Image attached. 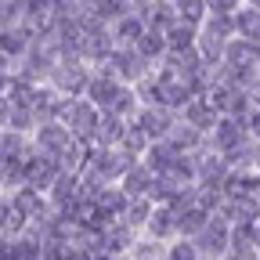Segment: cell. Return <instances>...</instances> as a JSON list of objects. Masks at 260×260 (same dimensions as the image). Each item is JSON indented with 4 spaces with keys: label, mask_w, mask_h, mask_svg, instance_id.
Masks as SVG:
<instances>
[{
    "label": "cell",
    "mask_w": 260,
    "mask_h": 260,
    "mask_svg": "<svg viewBox=\"0 0 260 260\" xmlns=\"http://www.w3.org/2000/svg\"><path fill=\"white\" fill-rule=\"evenodd\" d=\"M138 94H141V102L145 105H159V109H170V112H181L188 102H191V87H188V80H181L177 73H170V69H159L148 76V80H141L138 87H134Z\"/></svg>",
    "instance_id": "obj_1"
},
{
    "label": "cell",
    "mask_w": 260,
    "mask_h": 260,
    "mask_svg": "<svg viewBox=\"0 0 260 260\" xmlns=\"http://www.w3.org/2000/svg\"><path fill=\"white\" fill-rule=\"evenodd\" d=\"M58 123L69 126L76 141L94 145V130H98V123H102V109L90 105L87 98H65V102H61V112H58Z\"/></svg>",
    "instance_id": "obj_2"
},
{
    "label": "cell",
    "mask_w": 260,
    "mask_h": 260,
    "mask_svg": "<svg viewBox=\"0 0 260 260\" xmlns=\"http://www.w3.org/2000/svg\"><path fill=\"white\" fill-rule=\"evenodd\" d=\"M73 148H76V138H73V130L61 126V123H44V126L32 130V152L54 159L58 167H61V159L69 155Z\"/></svg>",
    "instance_id": "obj_3"
},
{
    "label": "cell",
    "mask_w": 260,
    "mask_h": 260,
    "mask_svg": "<svg viewBox=\"0 0 260 260\" xmlns=\"http://www.w3.org/2000/svg\"><path fill=\"white\" fill-rule=\"evenodd\" d=\"M105 65H109V69H112L126 87H138L141 80H148V76L155 73V65H152V61H145L134 47H116V51H112V58H109Z\"/></svg>",
    "instance_id": "obj_4"
},
{
    "label": "cell",
    "mask_w": 260,
    "mask_h": 260,
    "mask_svg": "<svg viewBox=\"0 0 260 260\" xmlns=\"http://www.w3.org/2000/svg\"><path fill=\"white\" fill-rule=\"evenodd\" d=\"M90 76H94V69L87 61H58V69L51 76V87L58 94H65V98H83Z\"/></svg>",
    "instance_id": "obj_5"
},
{
    "label": "cell",
    "mask_w": 260,
    "mask_h": 260,
    "mask_svg": "<svg viewBox=\"0 0 260 260\" xmlns=\"http://www.w3.org/2000/svg\"><path fill=\"white\" fill-rule=\"evenodd\" d=\"M123 87H126V83L109 69V65H102V69H94V76H90V83H87V94H83V98H87L90 105H98L102 112H109Z\"/></svg>",
    "instance_id": "obj_6"
},
{
    "label": "cell",
    "mask_w": 260,
    "mask_h": 260,
    "mask_svg": "<svg viewBox=\"0 0 260 260\" xmlns=\"http://www.w3.org/2000/svg\"><path fill=\"white\" fill-rule=\"evenodd\" d=\"M191 242H195V249H199L203 256H210V260H224V253L232 249V224L220 220V217H213V220H210Z\"/></svg>",
    "instance_id": "obj_7"
},
{
    "label": "cell",
    "mask_w": 260,
    "mask_h": 260,
    "mask_svg": "<svg viewBox=\"0 0 260 260\" xmlns=\"http://www.w3.org/2000/svg\"><path fill=\"white\" fill-rule=\"evenodd\" d=\"M246 141H249L246 123H242V119H232V116H220V123L210 130V138H206V145H210L217 155L235 152V148H239V145H246Z\"/></svg>",
    "instance_id": "obj_8"
},
{
    "label": "cell",
    "mask_w": 260,
    "mask_h": 260,
    "mask_svg": "<svg viewBox=\"0 0 260 260\" xmlns=\"http://www.w3.org/2000/svg\"><path fill=\"white\" fill-rule=\"evenodd\" d=\"M134 242H138V232H130L123 220H109L102 232H98L94 253H102V256H123V253H130Z\"/></svg>",
    "instance_id": "obj_9"
},
{
    "label": "cell",
    "mask_w": 260,
    "mask_h": 260,
    "mask_svg": "<svg viewBox=\"0 0 260 260\" xmlns=\"http://www.w3.org/2000/svg\"><path fill=\"white\" fill-rule=\"evenodd\" d=\"M8 203H11V210H15L25 224H32V220H40V217H47V213H51L47 195H44V191H37V188H29V184L15 188V191L8 195Z\"/></svg>",
    "instance_id": "obj_10"
},
{
    "label": "cell",
    "mask_w": 260,
    "mask_h": 260,
    "mask_svg": "<svg viewBox=\"0 0 260 260\" xmlns=\"http://www.w3.org/2000/svg\"><path fill=\"white\" fill-rule=\"evenodd\" d=\"M177 119H181V123H188V126H195L199 134H206V138H210V130L220 123V112H217V105L210 102L206 94H199V98H191V102L177 112Z\"/></svg>",
    "instance_id": "obj_11"
},
{
    "label": "cell",
    "mask_w": 260,
    "mask_h": 260,
    "mask_svg": "<svg viewBox=\"0 0 260 260\" xmlns=\"http://www.w3.org/2000/svg\"><path fill=\"white\" fill-rule=\"evenodd\" d=\"M32 44H37V29L25 25V22H15V25H8L4 32H0V51L11 58V65H18L32 51Z\"/></svg>",
    "instance_id": "obj_12"
},
{
    "label": "cell",
    "mask_w": 260,
    "mask_h": 260,
    "mask_svg": "<svg viewBox=\"0 0 260 260\" xmlns=\"http://www.w3.org/2000/svg\"><path fill=\"white\" fill-rule=\"evenodd\" d=\"M58 177H61V167H58L54 159H47V155H40V152H32V155L25 159V184H29V188H37V191L47 195Z\"/></svg>",
    "instance_id": "obj_13"
},
{
    "label": "cell",
    "mask_w": 260,
    "mask_h": 260,
    "mask_svg": "<svg viewBox=\"0 0 260 260\" xmlns=\"http://www.w3.org/2000/svg\"><path fill=\"white\" fill-rule=\"evenodd\" d=\"M145 134L152 138V145L155 141H167V134L177 126V112H170V109H159V105H145L141 109V116L134 119Z\"/></svg>",
    "instance_id": "obj_14"
},
{
    "label": "cell",
    "mask_w": 260,
    "mask_h": 260,
    "mask_svg": "<svg viewBox=\"0 0 260 260\" xmlns=\"http://www.w3.org/2000/svg\"><path fill=\"white\" fill-rule=\"evenodd\" d=\"M80 199H83V184H80V174H61V177L54 181V188L47 191V203H51V210H58V213L73 210Z\"/></svg>",
    "instance_id": "obj_15"
},
{
    "label": "cell",
    "mask_w": 260,
    "mask_h": 260,
    "mask_svg": "<svg viewBox=\"0 0 260 260\" xmlns=\"http://www.w3.org/2000/svg\"><path fill=\"white\" fill-rule=\"evenodd\" d=\"M141 235H148V239H155V242H162V246L177 242V239H181V232H177V210L155 203V213H152V220H148V228H145Z\"/></svg>",
    "instance_id": "obj_16"
},
{
    "label": "cell",
    "mask_w": 260,
    "mask_h": 260,
    "mask_svg": "<svg viewBox=\"0 0 260 260\" xmlns=\"http://www.w3.org/2000/svg\"><path fill=\"white\" fill-rule=\"evenodd\" d=\"M224 65L228 69H253V73H260V44L256 40H232L228 44V54H224Z\"/></svg>",
    "instance_id": "obj_17"
},
{
    "label": "cell",
    "mask_w": 260,
    "mask_h": 260,
    "mask_svg": "<svg viewBox=\"0 0 260 260\" xmlns=\"http://www.w3.org/2000/svg\"><path fill=\"white\" fill-rule=\"evenodd\" d=\"M109 32H112V44L116 47H138L141 37L148 32V22L141 15H123V18H116L109 25Z\"/></svg>",
    "instance_id": "obj_18"
},
{
    "label": "cell",
    "mask_w": 260,
    "mask_h": 260,
    "mask_svg": "<svg viewBox=\"0 0 260 260\" xmlns=\"http://www.w3.org/2000/svg\"><path fill=\"white\" fill-rule=\"evenodd\" d=\"M119 188L130 195V199H152V191H155V174L145 167V162H134V167L126 170V177L119 181Z\"/></svg>",
    "instance_id": "obj_19"
},
{
    "label": "cell",
    "mask_w": 260,
    "mask_h": 260,
    "mask_svg": "<svg viewBox=\"0 0 260 260\" xmlns=\"http://www.w3.org/2000/svg\"><path fill=\"white\" fill-rule=\"evenodd\" d=\"M167 145H170L174 152H181V155H195V152L206 148V134H199L195 126H188V123L177 119V126L167 134Z\"/></svg>",
    "instance_id": "obj_20"
},
{
    "label": "cell",
    "mask_w": 260,
    "mask_h": 260,
    "mask_svg": "<svg viewBox=\"0 0 260 260\" xmlns=\"http://www.w3.org/2000/svg\"><path fill=\"white\" fill-rule=\"evenodd\" d=\"M32 155V138L15 134V130H0V162H25Z\"/></svg>",
    "instance_id": "obj_21"
},
{
    "label": "cell",
    "mask_w": 260,
    "mask_h": 260,
    "mask_svg": "<svg viewBox=\"0 0 260 260\" xmlns=\"http://www.w3.org/2000/svg\"><path fill=\"white\" fill-rule=\"evenodd\" d=\"M126 126H130V123L116 119L112 112H102V123H98V130H94V145H90V148H119Z\"/></svg>",
    "instance_id": "obj_22"
},
{
    "label": "cell",
    "mask_w": 260,
    "mask_h": 260,
    "mask_svg": "<svg viewBox=\"0 0 260 260\" xmlns=\"http://www.w3.org/2000/svg\"><path fill=\"white\" fill-rule=\"evenodd\" d=\"M145 61H152L155 65V69H159V65H162V58H167L170 54V44H167V32H159V29H148L145 32V37H141V44L134 47Z\"/></svg>",
    "instance_id": "obj_23"
},
{
    "label": "cell",
    "mask_w": 260,
    "mask_h": 260,
    "mask_svg": "<svg viewBox=\"0 0 260 260\" xmlns=\"http://www.w3.org/2000/svg\"><path fill=\"white\" fill-rule=\"evenodd\" d=\"M177 159H181V152H174L167 141H155V145L145 152V159H141V162H145V167H148V170L159 177V174H170Z\"/></svg>",
    "instance_id": "obj_24"
},
{
    "label": "cell",
    "mask_w": 260,
    "mask_h": 260,
    "mask_svg": "<svg viewBox=\"0 0 260 260\" xmlns=\"http://www.w3.org/2000/svg\"><path fill=\"white\" fill-rule=\"evenodd\" d=\"M141 109H145V102H141V94L134 90V87H123L119 90V98H116V102H112V116L116 119H123V123H134L138 116H141Z\"/></svg>",
    "instance_id": "obj_25"
},
{
    "label": "cell",
    "mask_w": 260,
    "mask_h": 260,
    "mask_svg": "<svg viewBox=\"0 0 260 260\" xmlns=\"http://www.w3.org/2000/svg\"><path fill=\"white\" fill-rule=\"evenodd\" d=\"M145 22H148V29L167 32L170 25H177V22H181V15H177V8H174V0H152V8H148Z\"/></svg>",
    "instance_id": "obj_26"
},
{
    "label": "cell",
    "mask_w": 260,
    "mask_h": 260,
    "mask_svg": "<svg viewBox=\"0 0 260 260\" xmlns=\"http://www.w3.org/2000/svg\"><path fill=\"white\" fill-rule=\"evenodd\" d=\"M210 220H213V217H210L203 206H188V210L177 213V232H181V239H195Z\"/></svg>",
    "instance_id": "obj_27"
},
{
    "label": "cell",
    "mask_w": 260,
    "mask_h": 260,
    "mask_svg": "<svg viewBox=\"0 0 260 260\" xmlns=\"http://www.w3.org/2000/svg\"><path fill=\"white\" fill-rule=\"evenodd\" d=\"M152 213H155V199H130L123 224L130 228V232H138V235H141L145 228H148V220H152Z\"/></svg>",
    "instance_id": "obj_28"
},
{
    "label": "cell",
    "mask_w": 260,
    "mask_h": 260,
    "mask_svg": "<svg viewBox=\"0 0 260 260\" xmlns=\"http://www.w3.org/2000/svg\"><path fill=\"white\" fill-rule=\"evenodd\" d=\"M40 123H37V112H32L29 105H15L11 102V112H8V119H4V126L0 130H15V134H29L32 138V130H37Z\"/></svg>",
    "instance_id": "obj_29"
},
{
    "label": "cell",
    "mask_w": 260,
    "mask_h": 260,
    "mask_svg": "<svg viewBox=\"0 0 260 260\" xmlns=\"http://www.w3.org/2000/svg\"><path fill=\"white\" fill-rule=\"evenodd\" d=\"M167 44H170V51H188V47H195L199 44V25H191V22H177V25H170L167 29Z\"/></svg>",
    "instance_id": "obj_30"
},
{
    "label": "cell",
    "mask_w": 260,
    "mask_h": 260,
    "mask_svg": "<svg viewBox=\"0 0 260 260\" xmlns=\"http://www.w3.org/2000/svg\"><path fill=\"white\" fill-rule=\"evenodd\" d=\"M203 37H213L220 44H232L235 40V15H210L203 22Z\"/></svg>",
    "instance_id": "obj_31"
},
{
    "label": "cell",
    "mask_w": 260,
    "mask_h": 260,
    "mask_svg": "<svg viewBox=\"0 0 260 260\" xmlns=\"http://www.w3.org/2000/svg\"><path fill=\"white\" fill-rule=\"evenodd\" d=\"M235 37L260 44V11H253L249 4H242V11H235Z\"/></svg>",
    "instance_id": "obj_32"
},
{
    "label": "cell",
    "mask_w": 260,
    "mask_h": 260,
    "mask_svg": "<svg viewBox=\"0 0 260 260\" xmlns=\"http://www.w3.org/2000/svg\"><path fill=\"white\" fill-rule=\"evenodd\" d=\"M126 155H134V159H145V152L152 148V138L145 134V130L138 126V123H130L126 126V134H123V145H119Z\"/></svg>",
    "instance_id": "obj_33"
},
{
    "label": "cell",
    "mask_w": 260,
    "mask_h": 260,
    "mask_svg": "<svg viewBox=\"0 0 260 260\" xmlns=\"http://www.w3.org/2000/svg\"><path fill=\"white\" fill-rule=\"evenodd\" d=\"M174 8H177V15H181L184 22L199 25V29H203V22L210 18V0H174Z\"/></svg>",
    "instance_id": "obj_34"
},
{
    "label": "cell",
    "mask_w": 260,
    "mask_h": 260,
    "mask_svg": "<svg viewBox=\"0 0 260 260\" xmlns=\"http://www.w3.org/2000/svg\"><path fill=\"white\" fill-rule=\"evenodd\" d=\"M25 184V162H0V195H11Z\"/></svg>",
    "instance_id": "obj_35"
},
{
    "label": "cell",
    "mask_w": 260,
    "mask_h": 260,
    "mask_svg": "<svg viewBox=\"0 0 260 260\" xmlns=\"http://www.w3.org/2000/svg\"><path fill=\"white\" fill-rule=\"evenodd\" d=\"M130 256L134 260H167V246L148 239V235H138V242L130 246Z\"/></svg>",
    "instance_id": "obj_36"
},
{
    "label": "cell",
    "mask_w": 260,
    "mask_h": 260,
    "mask_svg": "<svg viewBox=\"0 0 260 260\" xmlns=\"http://www.w3.org/2000/svg\"><path fill=\"white\" fill-rule=\"evenodd\" d=\"M199 256H203V253L195 249L191 239H177V242L167 246V260H199Z\"/></svg>",
    "instance_id": "obj_37"
},
{
    "label": "cell",
    "mask_w": 260,
    "mask_h": 260,
    "mask_svg": "<svg viewBox=\"0 0 260 260\" xmlns=\"http://www.w3.org/2000/svg\"><path fill=\"white\" fill-rule=\"evenodd\" d=\"M15 22H22V8L4 4V0H0V32H4L8 25H15Z\"/></svg>",
    "instance_id": "obj_38"
},
{
    "label": "cell",
    "mask_w": 260,
    "mask_h": 260,
    "mask_svg": "<svg viewBox=\"0 0 260 260\" xmlns=\"http://www.w3.org/2000/svg\"><path fill=\"white\" fill-rule=\"evenodd\" d=\"M246 130H249V138H253V141H260V109H253V112H249Z\"/></svg>",
    "instance_id": "obj_39"
},
{
    "label": "cell",
    "mask_w": 260,
    "mask_h": 260,
    "mask_svg": "<svg viewBox=\"0 0 260 260\" xmlns=\"http://www.w3.org/2000/svg\"><path fill=\"white\" fill-rule=\"evenodd\" d=\"M11 69H15V65H11V58H8L4 51H0V73H11Z\"/></svg>",
    "instance_id": "obj_40"
},
{
    "label": "cell",
    "mask_w": 260,
    "mask_h": 260,
    "mask_svg": "<svg viewBox=\"0 0 260 260\" xmlns=\"http://www.w3.org/2000/svg\"><path fill=\"white\" fill-rule=\"evenodd\" d=\"M249 94H253V109H260V83H256V87H253Z\"/></svg>",
    "instance_id": "obj_41"
},
{
    "label": "cell",
    "mask_w": 260,
    "mask_h": 260,
    "mask_svg": "<svg viewBox=\"0 0 260 260\" xmlns=\"http://www.w3.org/2000/svg\"><path fill=\"white\" fill-rule=\"evenodd\" d=\"M102 260H134L130 253H123V256H102Z\"/></svg>",
    "instance_id": "obj_42"
},
{
    "label": "cell",
    "mask_w": 260,
    "mask_h": 260,
    "mask_svg": "<svg viewBox=\"0 0 260 260\" xmlns=\"http://www.w3.org/2000/svg\"><path fill=\"white\" fill-rule=\"evenodd\" d=\"M246 4H249L253 11H260V0H246Z\"/></svg>",
    "instance_id": "obj_43"
},
{
    "label": "cell",
    "mask_w": 260,
    "mask_h": 260,
    "mask_svg": "<svg viewBox=\"0 0 260 260\" xmlns=\"http://www.w3.org/2000/svg\"><path fill=\"white\" fill-rule=\"evenodd\" d=\"M256 174H260V141H256Z\"/></svg>",
    "instance_id": "obj_44"
},
{
    "label": "cell",
    "mask_w": 260,
    "mask_h": 260,
    "mask_svg": "<svg viewBox=\"0 0 260 260\" xmlns=\"http://www.w3.org/2000/svg\"><path fill=\"white\" fill-rule=\"evenodd\" d=\"M199 260H210V256H199Z\"/></svg>",
    "instance_id": "obj_45"
},
{
    "label": "cell",
    "mask_w": 260,
    "mask_h": 260,
    "mask_svg": "<svg viewBox=\"0 0 260 260\" xmlns=\"http://www.w3.org/2000/svg\"><path fill=\"white\" fill-rule=\"evenodd\" d=\"M253 260H260V253H256V256H253Z\"/></svg>",
    "instance_id": "obj_46"
},
{
    "label": "cell",
    "mask_w": 260,
    "mask_h": 260,
    "mask_svg": "<svg viewBox=\"0 0 260 260\" xmlns=\"http://www.w3.org/2000/svg\"><path fill=\"white\" fill-rule=\"evenodd\" d=\"M126 4H130V0H126Z\"/></svg>",
    "instance_id": "obj_47"
}]
</instances>
